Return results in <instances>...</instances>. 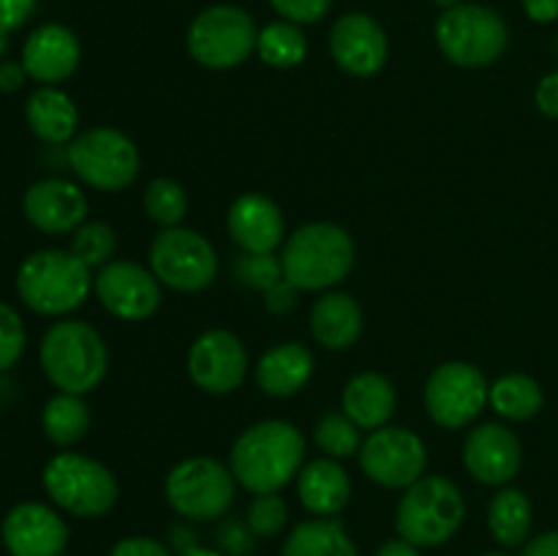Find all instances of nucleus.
<instances>
[{"label": "nucleus", "instance_id": "nucleus-1", "mask_svg": "<svg viewBox=\"0 0 558 556\" xmlns=\"http://www.w3.org/2000/svg\"><path fill=\"white\" fill-rule=\"evenodd\" d=\"M305 439L287 420H262L234 439L229 469L251 494H278L300 474Z\"/></svg>", "mask_w": 558, "mask_h": 556}, {"label": "nucleus", "instance_id": "nucleus-2", "mask_svg": "<svg viewBox=\"0 0 558 556\" xmlns=\"http://www.w3.org/2000/svg\"><path fill=\"white\" fill-rule=\"evenodd\" d=\"M354 256L357 254L347 229L330 221L305 223L283 243V278L303 292H322L352 273Z\"/></svg>", "mask_w": 558, "mask_h": 556}, {"label": "nucleus", "instance_id": "nucleus-3", "mask_svg": "<svg viewBox=\"0 0 558 556\" xmlns=\"http://www.w3.org/2000/svg\"><path fill=\"white\" fill-rule=\"evenodd\" d=\"M41 368L60 392L96 390L109 368V352L104 338L80 319L54 322L41 338Z\"/></svg>", "mask_w": 558, "mask_h": 556}, {"label": "nucleus", "instance_id": "nucleus-4", "mask_svg": "<svg viewBox=\"0 0 558 556\" xmlns=\"http://www.w3.org/2000/svg\"><path fill=\"white\" fill-rule=\"evenodd\" d=\"M93 289L90 267L71 251L44 249L27 256L16 273L22 303L41 316H63L80 309Z\"/></svg>", "mask_w": 558, "mask_h": 556}, {"label": "nucleus", "instance_id": "nucleus-5", "mask_svg": "<svg viewBox=\"0 0 558 556\" xmlns=\"http://www.w3.org/2000/svg\"><path fill=\"white\" fill-rule=\"evenodd\" d=\"M466 518L461 488L441 474H425L409 485L396 510V527L407 543L434 548L447 543Z\"/></svg>", "mask_w": 558, "mask_h": 556}, {"label": "nucleus", "instance_id": "nucleus-6", "mask_svg": "<svg viewBox=\"0 0 558 556\" xmlns=\"http://www.w3.org/2000/svg\"><path fill=\"white\" fill-rule=\"evenodd\" d=\"M436 44L450 63L483 69L496 63L510 44V27L499 11L480 3H458L436 20Z\"/></svg>", "mask_w": 558, "mask_h": 556}, {"label": "nucleus", "instance_id": "nucleus-7", "mask_svg": "<svg viewBox=\"0 0 558 556\" xmlns=\"http://www.w3.org/2000/svg\"><path fill=\"white\" fill-rule=\"evenodd\" d=\"M44 488L58 507L80 518L107 516L118 501V480L96 458L58 452L44 467Z\"/></svg>", "mask_w": 558, "mask_h": 556}, {"label": "nucleus", "instance_id": "nucleus-8", "mask_svg": "<svg viewBox=\"0 0 558 556\" xmlns=\"http://www.w3.org/2000/svg\"><path fill=\"white\" fill-rule=\"evenodd\" d=\"M259 41L254 16L238 5L218 3L194 16L189 25V55L199 65L213 71H227L245 63Z\"/></svg>", "mask_w": 558, "mask_h": 556}, {"label": "nucleus", "instance_id": "nucleus-9", "mask_svg": "<svg viewBox=\"0 0 558 556\" xmlns=\"http://www.w3.org/2000/svg\"><path fill=\"white\" fill-rule=\"evenodd\" d=\"M234 474L221 461L194 456L169 469L163 496L178 516L189 521H216L234 501Z\"/></svg>", "mask_w": 558, "mask_h": 556}, {"label": "nucleus", "instance_id": "nucleus-10", "mask_svg": "<svg viewBox=\"0 0 558 556\" xmlns=\"http://www.w3.org/2000/svg\"><path fill=\"white\" fill-rule=\"evenodd\" d=\"M69 164L90 189L123 191L140 174V150L123 131L98 125L71 142Z\"/></svg>", "mask_w": 558, "mask_h": 556}, {"label": "nucleus", "instance_id": "nucleus-11", "mask_svg": "<svg viewBox=\"0 0 558 556\" xmlns=\"http://www.w3.org/2000/svg\"><path fill=\"white\" fill-rule=\"evenodd\" d=\"M150 270L174 292H202L216 281L218 254L205 234L167 227L150 243Z\"/></svg>", "mask_w": 558, "mask_h": 556}, {"label": "nucleus", "instance_id": "nucleus-12", "mask_svg": "<svg viewBox=\"0 0 558 556\" xmlns=\"http://www.w3.org/2000/svg\"><path fill=\"white\" fill-rule=\"evenodd\" d=\"M490 385L483 371L463 360H447L425 382V409L441 428H466L488 403Z\"/></svg>", "mask_w": 558, "mask_h": 556}, {"label": "nucleus", "instance_id": "nucleus-13", "mask_svg": "<svg viewBox=\"0 0 558 556\" xmlns=\"http://www.w3.org/2000/svg\"><path fill=\"white\" fill-rule=\"evenodd\" d=\"M360 469L385 488H409L425 478L428 450L414 431L401 425H385L371 431L368 439L360 445Z\"/></svg>", "mask_w": 558, "mask_h": 556}, {"label": "nucleus", "instance_id": "nucleus-14", "mask_svg": "<svg viewBox=\"0 0 558 556\" xmlns=\"http://www.w3.org/2000/svg\"><path fill=\"white\" fill-rule=\"evenodd\" d=\"M98 303L123 322H142L161 305V281L136 262L112 259L93 276Z\"/></svg>", "mask_w": 558, "mask_h": 556}, {"label": "nucleus", "instance_id": "nucleus-15", "mask_svg": "<svg viewBox=\"0 0 558 556\" xmlns=\"http://www.w3.org/2000/svg\"><path fill=\"white\" fill-rule=\"evenodd\" d=\"M189 376L199 390L227 396L243 385L248 374L245 343L229 330H205L189 349Z\"/></svg>", "mask_w": 558, "mask_h": 556}, {"label": "nucleus", "instance_id": "nucleus-16", "mask_svg": "<svg viewBox=\"0 0 558 556\" xmlns=\"http://www.w3.org/2000/svg\"><path fill=\"white\" fill-rule=\"evenodd\" d=\"M330 52L338 69L352 76H374L385 69L390 44L374 16L363 11L343 14L330 31Z\"/></svg>", "mask_w": 558, "mask_h": 556}, {"label": "nucleus", "instance_id": "nucleus-17", "mask_svg": "<svg viewBox=\"0 0 558 556\" xmlns=\"http://www.w3.org/2000/svg\"><path fill=\"white\" fill-rule=\"evenodd\" d=\"M521 439L507 425L483 423L469 431L463 442V467L477 483L505 485L521 472Z\"/></svg>", "mask_w": 558, "mask_h": 556}, {"label": "nucleus", "instance_id": "nucleus-18", "mask_svg": "<svg viewBox=\"0 0 558 556\" xmlns=\"http://www.w3.org/2000/svg\"><path fill=\"white\" fill-rule=\"evenodd\" d=\"M3 545L11 556H60L69 545V527L52 507L22 501L3 518Z\"/></svg>", "mask_w": 558, "mask_h": 556}, {"label": "nucleus", "instance_id": "nucleus-19", "mask_svg": "<svg viewBox=\"0 0 558 556\" xmlns=\"http://www.w3.org/2000/svg\"><path fill=\"white\" fill-rule=\"evenodd\" d=\"M22 210H25L27 221L41 229V232L65 234L76 232L85 223L87 200L80 185L69 183V180L49 178L38 180L25 191Z\"/></svg>", "mask_w": 558, "mask_h": 556}, {"label": "nucleus", "instance_id": "nucleus-20", "mask_svg": "<svg viewBox=\"0 0 558 556\" xmlns=\"http://www.w3.org/2000/svg\"><path fill=\"white\" fill-rule=\"evenodd\" d=\"M227 227L243 254H272L283 240V213L270 196L243 194L229 207Z\"/></svg>", "mask_w": 558, "mask_h": 556}, {"label": "nucleus", "instance_id": "nucleus-21", "mask_svg": "<svg viewBox=\"0 0 558 556\" xmlns=\"http://www.w3.org/2000/svg\"><path fill=\"white\" fill-rule=\"evenodd\" d=\"M80 58L82 47L74 33L54 22L36 27L22 47V65H25L27 76L41 85L69 80L80 65Z\"/></svg>", "mask_w": 558, "mask_h": 556}, {"label": "nucleus", "instance_id": "nucleus-22", "mask_svg": "<svg viewBox=\"0 0 558 556\" xmlns=\"http://www.w3.org/2000/svg\"><path fill=\"white\" fill-rule=\"evenodd\" d=\"M298 496L316 518H332L349 505L352 480L336 458H316L300 469Z\"/></svg>", "mask_w": 558, "mask_h": 556}, {"label": "nucleus", "instance_id": "nucleus-23", "mask_svg": "<svg viewBox=\"0 0 558 556\" xmlns=\"http://www.w3.org/2000/svg\"><path fill=\"white\" fill-rule=\"evenodd\" d=\"M396 403L398 396L392 382L387 376L374 374V371H365V374H357L354 379H349L341 396L343 414L360 431L385 428L392 414H396Z\"/></svg>", "mask_w": 558, "mask_h": 556}, {"label": "nucleus", "instance_id": "nucleus-24", "mask_svg": "<svg viewBox=\"0 0 558 556\" xmlns=\"http://www.w3.org/2000/svg\"><path fill=\"white\" fill-rule=\"evenodd\" d=\"M314 376V354L298 341L267 349L256 365V385L272 398H289L303 390Z\"/></svg>", "mask_w": 558, "mask_h": 556}, {"label": "nucleus", "instance_id": "nucleus-25", "mask_svg": "<svg viewBox=\"0 0 558 556\" xmlns=\"http://www.w3.org/2000/svg\"><path fill=\"white\" fill-rule=\"evenodd\" d=\"M311 333L316 343L332 352L354 347L363 333V309L347 292H327L311 309Z\"/></svg>", "mask_w": 558, "mask_h": 556}, {"label": "nucleus", "instance_id": "nucleus-26", "mask_svg": "<svg viewBox=\"0 0 558 556\" xmlns=\"http://www.w3.org/2000/svg\"><path fill=\"white\" fill-rule=\"evenodd\" d=\"M25 118L33 134L49 145L69 142L74 136L76 123H80V112H76V104L71 101L69 93L52 85H41L27 96Z\"/></svg>", "mask_w": 558, "mask_h": 556}, {"label": "nucleus", "instance_id": "nucleus-27", "mask_svg": "<svg viewBox=\"0 0 558 556\" xmlns=\"http://www.w3.org/2000/svg\"><path fill=\"white\" fill-rule=\"evenodd\" d=\"M281 556H360V551L336 518H314L292 529Z\"/></svg>", "mask_w": 558, "mask_h": 556}, {"label": "nucleus", "instance_id": "nucleus-28", "mask_svg": "<svg viewBox=\"0 0 558 556\" xmlns=\"http://www.w3.org/2000/svg\"><path fill=\"white\" fill-rule=\"evenodd\" d=\"M532 521L534 507L523 491L505 488L490 499L488 529L496 543L505 545V548H518L521 543H526Z\"/></svg>", "mask_w": 558, "mask_h": 556}, {"label": "nucleus", "instance_id": "nucleus-29", "mask_svg": "<svg viewBox=\"0 0 558 556\" xmlns=\"http://www.w3.org/2000/svg\"><path fill=\"white\" fill-rule=\"evenodd\" d=\"M41 425L52 445L71 447L80 439H85L87 428H90V407L82 401V396L58 392L44 407Z\"/></svg>", "mask_w": 558, "mask_h": 556}, {"label": "nucleus", "instance_id": "nucleus-30", "mask_svg": "<svg viewBox=\"0 0 558 556\" xmlns=\"http://www.w3.org/2000/svg\"><path fill=\"white\" fill-rule=\"evenodd\" d=\"M488 403L507 420H532L543 409L545 396L537 379L526 374H507L490 385Z\"/></svg>", "mask_w": 558, "mask_h": 556}, {"label": "nucleus", "instance_id": "nucleus-31", "mask_svg": "<svg viewBox=\"0 0 558 556\" xmlns=\"http://www.w3.org/2000/svg\"><path fill=\"white\" fill-rule=\"evenodd\" d=\"M256 52L270 69H294L308 55V41H305L303 31L294 22H270L259 31Z\"/></svg>", "mask_w": 558, "mask_h": 556}, {"label": "nucleus", "instance_id": "nucleus-32", "mask_svg": "<svg viewBox=\"0 0 558 556\" xmlns=\"http://www.w3.org/2000/svg\"><path fill=\"white\" fill-rule=\"evenodd\" d=\"M145 213L150 221L167 227H180V221L189 213V196H185V189L172 178H156L145 189Z\"/></svg>", "mask_w": 558, "mask_h": 556}, {"label": "nucleus", "instance_id": "nucleus-33", "mask_svg": "<svg viewBox=\"0 0 558 556\" xmlns=\"http://www.w3.org/2000/svg\"><path fill=\"white\" fill-rule=\"evenodd\" d=\"M314 439H316V447H319L327 458H336V461H341V458H349V456H357L360 445H363V439H360V428L343 412L325 414V418L316 423Z\"/></svg>", "mask_w": 558, "mask_h": 556}, {"label": "nucleus", "instance_id": "nucleus-34", "mask_svg": "<svg viewBox=\"0 0 558 556\" xmlns=\"http://www.w3.org/2000/svg\"><path fill=\"white\" fill-rule=\"evenodd\" d=\"M114 251H118V238L114 229L104 221H85L71 238V254L87 267H104L112 262Z\"/></svg>", "mask_w": 558, "mask_h": 556}, {"label": "nucleus", "instance_id": "nucleus-35", "mask_svg": "<svg viewBox=\"0 0 558 556\" xmlns=\"http://www.w3.org/2000/svg\"><path fill=\"white\" fill-rule=\"evenodd\" d=\"M289 521L287 501L278 494H254L248 512H245V523L254 532V537H276L283 532Z\"/></svg>", "mask_w": 558, "mask_h": 556}, {"label": "nucleus", "instance_id": "nucleus-36", "mask_svg": "<svg viewBox=\"0 0 558 556\" xmlns=\"http://www.w3.org/2000/svg\"><path fill=\"white\" fill-rule=\"evenodd\" d=\"M234 278L243 287L267 292L283 278V265L276 254H243L234 259Z\"/></svg>", "mask_w": 558, "mask_h": 556}, {"label": "nucleus", "instance_id": "nucleus-37", "mask_svg": "<svg viewBox=\"0 0 558 556\" xmlns=\"http://www.w3.org/2000/svg\"><path fill=\"white\" fill-rule=\"evenodd\" d=\"M25 325L11 305L0 303V371H9L25 352Z\"/></svg>", "mask_w": 558, "mask_h": 556}, {"label": "nucleus", "instance_id": "nucleus-38", "mask_svg": "<svg viewBox=\"0 0 558 556\" xmlns=\"http://www.w3.org/2000/svg\"><path fill=\"white\" fill-rule=\"evenodd\" d=\"M270 5L287 22H294V25H314V22L325 20L332 0H270Z\"/></svg>", "mask_w": 558, "mask_h": 556}, {"label": "nucleus", "instance_id": "nucleus-39", "mask_svg": "<svg viewBox=\"0 0 558 556\" xmlns=\"http://www.w3.org/2000/svg\"><path fill=\"white\" fill-rule=\"evenodd\" d=\"M218 540H221L227 556H248L251 545H254V532L248 529V523L227 521L218 529Z\"/></svg>", "mask_w": 558, "mask_h": 556}, {"label": "nucleus", "instance_id": "nucleus-40", "mask_svg": "<svg viewBox=\"0 0 558 556\" xmlns=\"http://www.w3.org/2000/svg\"><path fill=\"white\" fill-rule=\"evenodd\" d=\"M109 556H172L169 545H163L161 540H153V537H123L112 545Z\"/></svg>", "mask_w": 558, "mask_h": 556}, {"label": "nucleus", "instance_id": "nucleus-41", "mask_svg": "<svg viewBox=\"0 0 558 556\" xmlns=\"http://www.w3.org/2000/svg\"><path fill=\"white\" fill-rule=\"evenodd\" d=\"M36 11V0H0V36L20 31Z\"/></svg>", "mask_w": 558, "mask_h": 556}, {"label": "nucleus", "instance_id": "nucleus-42", "mask_svg": "<svg viewBox=\"0 0 558 556\" xmlns=\"http://www.w3.org/2000/svg\"><path fill=\"white\" fill-rule=\"evenodd\" d=\"M298 292H300V289L294 287L289 278H281L276 287L267 289V292H265L267 309H270L272 314H289V311L298 305Z\"/></svg>", "mask_w": 558, "mask_h": 556}, {"label": "nucleus", "instance_id": "nucleus-43", "mask_svg": "<svg viewBox=\"0 0 558 556\" xmlns=\"http://www.w3.org/2000/svg\"><path fill=\"white\" fill-rule=\"evenodd\" d=\"M534 101H537V109L545 118L558 120V71L539 80L537 90H534Z\"/></svg>", "mask_w": 558, "mask_h": 556}, {"label": "nucleus", "instance_id": "nucleus-44", "mask_svg": "<svg viewBox=\"0 0 558 556\" xmlns=\"http://www.w3.org/2000/svg\"><path fill=\"white\" fill-rule=\"evenodd\" d=\"M523 11L532 22L550 25L558 20V0H523Z\"/></svg>", "mask_w": 558, "mask_h": 556}, {"label": "nucleus", "instance_id": "nucleus-45", "mask_svg": "<svg viewBox=\"0 0 558 556\" xmlns=\"http://www.w3.org/2000/svg\"><path fill=\"white\" fill-rule=\"evenodd\" d=\"M25 76H27L25 65L5 60V63H0V90L3 93L20 90V87L25 85Z\"/></svg>", "mask_w": 558, "mask_h": 556}, {"label": "nucleus", "instance_id": "nucleus-46", "mask_svg": "<svg viewBox=\"0 0 558 556\" xmlns=\"http://www.w3.org/2000/svg\"><path fill=\"white\" fill-rule=\"evenodd\" d=\"M521 556H558V529L543 532L523 548Z\"/></svg>", "mask_w": 558, "mask_h": 556}, {"label": "nucleus", "instance_id": "nucleus-47", "mask_svg": "<svg viewBox=\"0 0 558 556\" xmlns=\"http://www.w3.org/2000/svg\"><path fill=\"white\" fill-rule=\"evenodd\" d=\"M376 556H420V548L417 545L407 543V540H387L385 545H381L379 551H376Z\"/></svg>", "mask_w": 558, "mask_h": 556}, {"label": "nucleus", "instance_id": "nucleus-48", "mask_svg": "<svg viewBox=\"0 0 558 556\" xmlns=\"http://www.w3.org/2000/svg\"><path fill=\"white\" fill-rule=\"evenodd\" d=\"M180 556H227V554L216 548H205V545H191V548H185Z\"/></svg>", "mask_w": 558, "mask_h": 556}, {"label": "nucleus", "instance_id": "nucleus-49", "mask_svg": "<svg viewBox=\"0 0 558 556\" xmlns=\"http://www.w3.org/2000/svg\"><path fill=\"white\" fill-rule=\"evenodd\" d=\"M436 5H441V9H452V5H458L461 0H434Z\"/></svg>", "mask_w": 558, "mask_h": 556}, {"label": "nucleus", "instance_id": "nucleus-50", "mask_svg": "<svg viewBox=\"0 0 558 556\" xmlns=\"http://www.w3.org/2000/svg\"><path fill=\"white\" fill-rule=\"evenodd\" d=\"M485 556H510V554H505V551H490V554H485Z\"/></svg>", "mask_w": 558, "mask_h": 556}]
</instances>
